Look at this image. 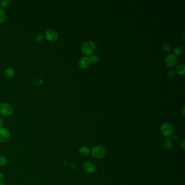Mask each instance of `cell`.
Wrapping results in <instances>:
<instances>
[{"label": "cell", "mask_w": 185, "mask_h": 185, "mask_svg": "<svg viewBox=\"0 0 185 185\" xmlns=\"http://www.w3.org/2000/svg\"><path fill=\"white\" fill-rule=\"evenodd\" d=\"M96 49V45L95 43L91 41L85 42L83 44L81 50L84 54L86 56H90L92 55Z\"/></svg>", "instance_id": "obj_1"}, {"label": "cell", "mask_w": 185, "mask_h": 185, "mask_svg": "<svg viewBox=\"0 0 185 185\" xmlns=\"http://www.w3.org/2000/svg\"><path fill=\"white\" fill-rule=\"evenodd\" d=\"M91 155L96 159H101L106 155L107 151L104 147L101 146H97L91 149Z\"/></svg>", "instance_id": "obj_2"}, {"label": "cell", "mask_w": 185, "mask_h": 185, "mask_svg": "<svg viewBox=\"0 0 185 185\" xmlns=\"http://www.w3.org/2000/svg\"><path fill=\"white\" fill-rule=\"evenodd\" d=\"M13 112L12 106L7 103H3L0 104V114L3 116H10Z\"/></svg>", "instance_id": "obj_3"}, {"label": "cell", "mask_w": 185, "mask_h": 185, "mask_svg": "<svg viewBox=\"0 0 185 185\" xmlns=\"http://www.w3.org/2000/svg\"><path fill=\"white\" fill-rule=\"evenodd\" d=\"M174 130L173 126L169 123H164L161 127V132L162 134L166 137L171 136L174 133Z\"/></svg>", "instance_id": "obj_4"}, {"label": "cell", "mask_w": 185, "mask_h": 185, "mask_svg": "<svg viewBox=\"0 0 185 185\" xmlns=\"http://www.w3.org/2000/svg\"><path fill=\"white\" fill-rule=\"evenodd\" d=\"M10 137V130L4 128H0V143H5L8 141Z\"/></svg>", "instance_id": "obj_5"}, {"label": "cell", "mask_w": 185, "mask_h": 185, "mask_svg": "<svg viewBox=\"0 0 185 185\" xmlns=\"http://www.w3.org/2000/svg\"><path fill=\"white\" fill-rule=\"evenodd\" d=\"M178 62V59L174 54H169L167 56L165 59V64L167 67L171 68L175 66Z\"/></svg>", "instance_id": "obj_6"}, {"label": "cell", "mask_w": 185, "mask_h": 185, "mask_svg": "<svg viewBox=\"0 0 185 185\" xmlns=\"http://www.w3.org/2000/svg\"><path fill=\"white\" fill-rule=\"evenodd\" d=\"M45 37L50 41H55L58 39V34L54 30L49 29L45 32Z\"/></svg>", "instance_id": "obj_7"}, {"label": "cell", "mask_w": 185, "mask_h": 185, "mask_svg": "<svg viewBox=\"0 0 185 185\" xmlns=\"http://www.w3.org/2000/svg\"><path fill=\"white\" fill-rule=\"evenodd\" d=\"M84 170L89 174L94 173L96 170V166L92 162H85L83 164Z\"/></svg>", "instance_id": "obj_8"}, {"label": "cell", "mask_w": 185, "mask_h": 185, "mask_svg": "<svg viewBox=\"0 0 185 185\" xmlns=\"http://www.w3.org/2000/svg\"><path fill=\"white\" fill-rule=\"evenodd\" d=\"M90 61L88 58L84 56L82 58L79 62V65L81 69H87L90 66Z\"/></svg>", "instance_id": "obj_9"}, {"label": "cell", "mask_w": 185, "mask_h": 185, "mask_svg": "<svg viewBox=\"0 0 185 185\" xmlns=\"http://www.w3.org/2000/svg\"><path fill=\"white\" fill-rule=\"evenodd\" d=\"M5 77L7 79L12 78L14 75V71L13 69L8 67L5 69L4 72Z\"/></svg>", "instance_id": "obj_10"}, {"label": "cell", "mask_w": 185, "mask_h": 185, "mask_svg": "<svg viewBox=\"0 0 185 185\" xmlns=\"http://www.w3.org/2000/svg\"><path fill=\"white\" fill-rule=\"evenodd\" d=\"M173 147V142L171 139H167L165 140L163 144V148L168 150L171 149V147Z\"/></svg>", "instance_id": "obj_11"}, {"label": "cell", "mask_w": 185, "mask_h": 185, "mask_svg": "<svg viewBox=\"0 0 185 185\" xmlns=\"http://www.w3.org/2000/svg\"><path fill=\"white\" fill-rule=\"evenodd\" d=\"M176 73L179 75H184L185 72V66L184 64H179L178 65L175 69Z\"/></svg>", "instance_id": "obj_12"}, {"label": "cell", "mask_w": 185, "mask_h": 185, "mask_svg": "<svg viewBox=\"0 0 185 185\" xmlns=\"http://www.w3.org/2000/svg\"><path fill=\"white\" fill-rule=\"evenodd\" d=\"M89 153H90V150L86 146H83L79 149V153L83 156H87Z\"/></svg>", "instance_id": "obj_13"}, {"label": "cell", "mask_w": 185, "mask_h": 185, "mask_svg": "<svg viewBox=\"0 0 185 185\" xmlns=\"http://www.w3.org/2000/svg\"><path fill=\"white\" fill-rule=\"evenodd\" d=\"M173 53L175 56H179L183 53V48L181 47H176L173 50Z\"/></svg>", "instance_id": "obj_14"}, {"label": "cell", "mask_w": 185, "mask_h": 185, "mask_svg": "<svg viewBox=\"0 0 185 185\" xmlns=\"http://www.w3.org/2000/svg\"><path fill=\"white\" fill-rule=\"evenodd\" d=\"M90 61V63H92L93 64L97 63L99 60V56L97 54H92L90 56V58H88Z\"/></svg>", "instance_id": "obj_15"}, {"label": "cell", "mask_w": 185, "mask_h": 185, "mask_svg": "<svg viewBox=\"0 0 185 185\" xmlns=\"http://www.w3.org/2000/svg\"><path fill=\"white\" fill-rule=\"evenodd\" d=\"M7 164V160L4 156L0 155V167H5Z\"/></svg>", "instance_id": "obj_16"}, {"label": "cell", "mask_w": 185, "mask_h": 185, "mask_svg": "<svg viewBox=\"0 0 185 185\" xmlns=\"http://www.w3.org/2000/svg\"><path fill=\"white\" fill-rule=\"evenodd\" d=\"M10 3V0H2L0 2V6L1 7L5 8L8 6Z\"/></svg>", "instance_id": "obj_17"}, {"label": "cell", "mask_w": 185, "mask_h": 185, "mask_svg": "<svg viewBox=\"0 0 185 185\" xmlns=\"http://www.w3.org/2000/svg\"><path fill=\"white\" fill-rule=\"evenodd\" d=\"M163 50L166 52H169L171 50V46L169 44L165 43L163 45Z\"/></svg>", "instance_id": "obj_18"}, {"label": "cell", "mask_w": 185, "mask_h": 185, "mask_svg": "<svg viewBox=\"0 0 185 185\" xmlns=\"http://www.w3.org/2000/svg\"><path fill=\"white\" fill-rule=\"evenodd\" d=\"M5 18V14L3 10L0 8V23L3 22Z\"/></svg>", "instance_id": "obj_19"}, {"label": "cell", "mask_w": 185, "mask_h": 185, "mask_svg": "<svg viewBox=\"0 0 185 185\" xmlns=\"http://www.w3.org/2000/svg\"><path fill=\"white\" fill-rule=\"evenodd\" d=\"M44 37L42 34H37V36L35 37V40L38 43H41L44 40Z\"/></svg>", "instance_id": "obj_20"}, {"label": "cell", "mask_w": 185, "mask_h": 185, "mask_svg": "<svg viewBox=\"0 0 185 185\" xmlns=\"http://www.w3.org/2000/svg\"><path fill=\"white\" fill-rule=\"evenodd\" d=\"M167 75L169 78H173L175 76V73L173 71H169L167 72Z\"/></svg>", "instance_id": "obj_21"}, {"label": "cell", "mask_w": 185, "mask_h": 185, "mask_svg": "<svg viewBox=\"0 0 185 185\" xmlns=\"http://www.w3.org/2000/svg\"><path fill=\"white\" fill-rule=\"evenodd\" d=\"M185 139H184L180 144L181 148H182V149L183 150H185Z\"/></svg>", "instance_id": "obj_22"}, {"label": "cell", "mask_w": 185, "mask_h": 185, "mask_svg": "<svg viewBox=\"0 0 185 185\" xmlns=\"http://www.w3.org/2000/svg\"><path fill=\"white\" fill-rule=\"evenodd\" d=\"M42 83V80L41 79H37L35 81V84L36 85H39L40 84H41Z\"/></svg>", "instance_id": "obj_23"}, {"label": "cell", "mask_w": 185, "mask_h": 185, "mask_svg": "<svg viewBox=\"0 0 185 185\" xmlns=\"http://www.w3.org/2000/svg\"><path fill=\"white\" fill-rule=\"evenodd\" d=\"M4 125V120H3L0 117V128L3 127Z\"/></svg>", "instance_id": "obj_24"}, {"label": "cell", "mask_w": 185, "mask_h": 185, "mask_svg": "<svg viewBox=\"0 0 185 185\" xmlns=\"http://www.w3.org/2000/svg\"><path fill=\"white\" fill-rule=\"evenodd\" d=\"M4 179V175L2 173L0 172V182H2V181Z\"/></svg>", "instance_id": "obj_25"}, {"label": "cell", "mask_w": 185, "mask_h": 185, "mask_svg": "<svg viewBox=\"0 0 185 185\" xmlns=\"http://www.w3.org/2000/svg\"><path fill=\"white\" fill-rule=\"evenodd\" d=\"M0 185H6L5 184L4 182H0Z\"/></svg>", "instance_id": "obj_26"}, {"label": "cell", "mask_w": 185, "mask_h": 185, "mask_svg": "<svg viewBox=\"0 0 185 185\" xmlns=\"http://www.w3.org/2000/svg\"><path fill=\"white\" fill-rule=\"evenodd\" d=\"M184 109H185V107H183V110H182V114H183V115H184Z\"/></svg>", "instance_id": "obj_27"}]
</instances>
